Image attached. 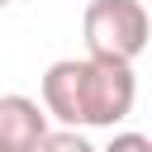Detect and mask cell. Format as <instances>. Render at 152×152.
<instances>
[{
  "label": "cell",
  "mask_w": 152,
  "mask_h": 152,
  "mask_svg": "<svg viewBox=\"0 0 152 152\" xmlns=\"http://www.w3.org/2000/svg\"><path fill=\"white\" fill-rule=\"evenodd\" d=\"M86 57H104V62H138L147 48V10L142 0H90L86 5Z\"/></svg>",
  "instance_id": "6da1fadb"
},
{
  "label": "cell",
  "mask_w": 152,
  "mask_h": 152,
  "mask_svg": "<svg viewBox=\"0 0 152 152\" xmlns=\"http://www.w3.org/2000/svg\"><path fill=\"white\" fill-rule=\"evenodd\" d=\"M86 62V128H114L119 119L133 114L138 81L128 62H104V57H81Z\"/></svg>",
  "instance_id": "7a4b0ae2"
},
{
  "label": "cell",
  "mask_w": 152,
  "mask_h": 152,
  "mask_svg": "<svg viewBox=\"0 0 152 152\" xmlns=\"http://www.w3.org/2000/svg\"><path fill=\"white\" fill-rule=\"evenodd\" d=\"M43 114L62 128H86V62L62 57L43 71Z\"/></svg>",
  "instance_id": "3957f363"
},
{
  "label": "cell",
  "mask_w": 152,
  "mask_h": 152,
  "mask_svg": "<svg viewBox=\"0 0 152 152\" xmlns=\"http://www.w3.org/2000/svg\"><path fill=\"white\" fill-rule=\"evenodd\" d=\"M48 138V114L28 95H0V152H38Z\"/></svg>",
  "instance_id": "277c9868"
},
{
  "label": "cell",
  "mask_w": 152,
  "mask_h": 152,
  "mask_svg": "<svg viewBox=\"0 0 152 152\" xmlns=\"http://www.w3.org/2000/svg\"><path fill=\"white\" fill-rule=\"evenodd\" d=\"M38 152H100V147H90V138H81L76 128H48V138H43V147Z\"/></svg>",
  "instance_id": "5b68a950"
},
{
  "label": "cell",
  "mask_w": 152,
  "mask_h": 152,
  "mask_svg": "<svg viewBox=\"0 0 152 152\" xmlns=\"http://www.w3.org/2000/svg\"><path fill=\"white\" fill-rule=\"evenodd\" d=\"M104 152H152V138L147 133H114V142Z\"/></svg>",
  "instance_id": "8992f818"
},
{
  "label": "cell",
  "mask_w": 152,
  "mask_h": 152,
  "mask_svg": "<svg viewBox=\"0 0 152 152\" xmlns=\"http://www.w3.org/2000/svg\"><path fill=\"white\" fill-rule=\"evenodd\" d=\"M5 5H10V0H0V10H5Z\"/></svg>",
  "instance_id": "52a82bcc"
}]
</instances>
